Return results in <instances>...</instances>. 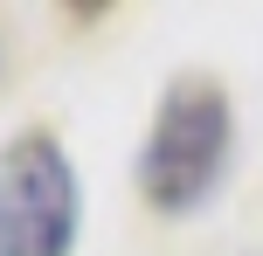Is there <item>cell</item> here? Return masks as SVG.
I'll return each mask as SVG.
<instances>
[{"label":"cell","mask_w":263,"mask_h":256,"mask_svg":"<svg viewBox=\"0 0 263 256\" xmlns=\"http://www.w3.org/2000/svg\"><path fill=\"white\" fill-rule=\"evenodd\" d=\"M229 139H236L229 90L208 76H173L166 97L153 104V132H145V152H139V194L159 215H187L222 180Z\"/></svg>","instance_id":"cell-1"},{"label":"cell","mask_w":263,"mask_h":256,"mask_svg":"<svg viewBox=\"0 0 263 256\" xmlns=\"http://www.w3.org/2000/svg\"><path fill=\"white\" fill-rule=\"evenodd\" d=\"M77 166L55 132H14L0 152V256H69Z\"/></svg>","instance_id":"cell-2"}]
</instances>
